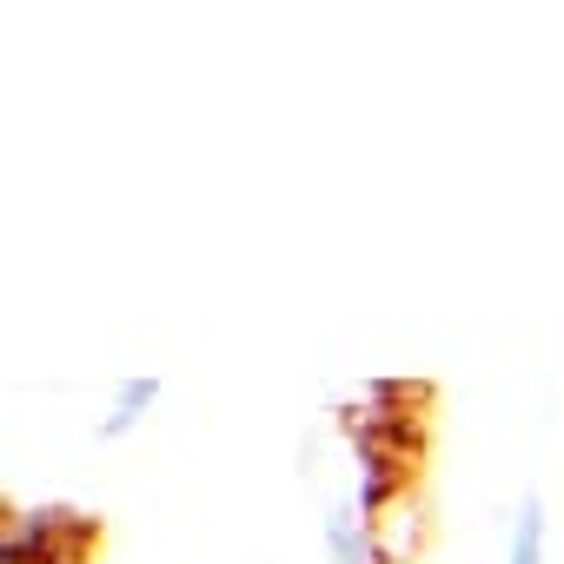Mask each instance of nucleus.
<instances>
[{"instance_id":"nucleus-3","label":"nucleus","mask_w":564,"mask_h":564,"mask_svg":"<svg viewBox=\"0 0 564 564\" xmlns=\"http://www.w3.org/2000/svg\"><path fill=\"white\" fill-rule=\"evenodd\" d=\"M166 399V386L153 379V372H127V379H113V412H133V419H153V405Z\"/></svg>"},{"instance_id":"nucleus-1","label":"nucleus","mask_w":564,"mask_h":564,"mask_svg":"<svg viewBox=\"0 0 564 564\" xmlns=\"http://www.w3.org/2000/svg\"><path fill=\"white\" fill-rule=\"evenodd\" d=\"M319 544H326V564H379V524L366 518V498L339 491L319 518Z\"/></svg>"},{"instance_id":"nucleus-2","label":"nucleus","mask_w":564,"mask_h":564,"mask_svg":"<svg viewBox=\"0 0 564 564\" xmlns=\"http://www.w3.org/2000/svg\"><path fill=\"white\" fill-rule=\"evenodd\" d=\"M544 491L524 485L511 505V531H505V564H544Z\"/></svg>"}]
</instances>
